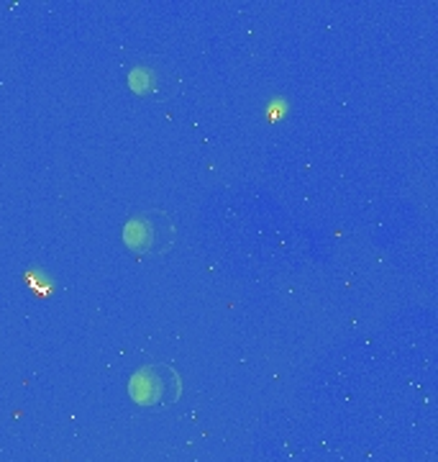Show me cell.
Instances as JSON below:
<instances>
[{
  "label": "cell",
  "mask_w": 438,
  "mask_h": 462,
  "mask_svg": "<svg viewBox=\"0 0 438 462\" xmlns=\"http://www.w3.org/2000/svg\"><path fill=\"white\" fill-rule=\"evenodd\" d=\"M121 234H123V245L139 257H164L178 242V226L172 216L160 208L131 214Z\"/></svg>",
  "instance_id": "6da1fadb"
},
{
  "label": "cell",
  "mask_w": 438,
  "mask_h": 462,
  "mask_svg": "<svg viewBox=\"0 0 438 462\" xmlns=\"http://www.w3.org/2000/svg\"><path fill=\"white\" fill-rule=\"evenodd\" d=\"M179 391H182V383H179L178 370L164 363L139 367L129 383V393L133 403L144 406V409L172 406L179 398Z\"/></svg>",
  "instance_id": "7a4b0ae2"
},
{
  "label": "cell",
  "mask_w": 438,
  "mask_h": 462,
  "mask_svg": "<svg viewBox=\"0 0 438 462\" xmlns=\"http://www.w3.org/2000/svg\"><path fill=\"white\" fill-rule=\"evenodd\" d=\"M129 85L136 96L154 100L172 98L179 88L178 75L169 67L157 65V62H139L136 67H131Z\"/></svg>",
  "instance_id": "3957f363"
}]
</instances>
